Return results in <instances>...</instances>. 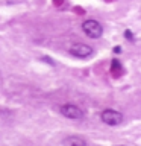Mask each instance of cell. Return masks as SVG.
<instances>
[{
  "instance_id": "1",
  "label": "cell",
  "mask_w": 141,
  "mask_h": 146,
  "mask_svg": "<svg viewBox=\"0 0 141 146\" xmlns=\"http://www.w3.org/2000/svg\"><path fill=\"white\" fill-rule=\"evenodd\" d=\"M82 31L90 38H100L103 34V26L97 20H85L82 23Z\"/></svg>"
},
{
  "instance_id": "2",
  "label": "cell",
  "mask_w": 141,
  "mask_h": 146,
  "mask_svg": "<svg viewBox=\"0 0 141 146\" xmlns=\"http://www.w3.org/2000/svg\"><path fill=\"white\" fill-rule=\"evenodd\" d=\"M68 52L70 55H73L74 58H80V59H85V58H90L91 55L94 53V50L91 46L88 44H84V43H74L70 46V49H68Z\"/></svg>"
},
{
  "instance_id": "3",
  "label": "cell",
  "mask_w": 141,
  "mask_h": 146,
  "mask_svg": "<svg viewBox=\"0 0 141 146\" xmlns=\"http://www.w3.org/2000/svg\"><path fill=\"white\" fill-rule=\"evenodd\" d=\"M59 111L64 117L67 119H71V120H80L82 117H84V111L77 107V105H73V104H64L61 108H59Z\"/></svg>"
},
{
  "instance_id": "4",
  "label": "cell",
  "mask_w": 141,
  "mask_h": 146,
  "mask_svg": "<svg viewBox=\"0 0 141 146\" xmlns=\"http://www.w3.org/2000/svg\"><path fill=\"white\" fill-rule=\"evenodd\" d=\"M100 117H102V122H105L109 126H117L123 122V114L115 110H105L100 114Z\"/></svg>"
},
{
  "instance_id": "5",
  "label": "cell",
  "mask_w": 141,
  "mask_h": 146,
  "mask_svg": "<svg viewBox=\"0 0 141 146\" xmlns=\"http://www.w3.org/2000/svg\"><path fill=\"white\" fill-rule=\"evenodd\" d=\"M64 146H86L85 139H82L79 135H68L62 140Z\"/></svg>"
},
{
  "instance_id": "6",
  "label": "cell",
  "mask_w": 141,
  "mask_h": 146,
  "mask_svg": "<svg viewBox=\"0 0 141 146\" xmlns=\"http://www.w3.org/2000/svg\"><path fill=\"white\" fill-rule=\"evenodd\" d=\"M111 73H112V76H121V73H123V67H121V62L118 61V59H112V62H111Z\"/></svg>"
},
{
  "instance_id": "7",
  "label": "cell",
  "mask_w": 141,
  "mask_h": 146,
  "mask_svg": "<svg viewBox=\"0 0 141 146\" xmlns=\"http://www.w3.org/2000/svg\"><path fill=\"white\" fill-rule=\"evenodd\" d=\"M73 12L77 14V15H84V14H85V9L80 8V6H74V8H73Z\"/></svg>"
},
{
  "instance_id": "8",
  "label": "cell",
  "mask_w": 141,
  "mask_h": 146,
  "mask_svg": "<svg viewBox=\"0 0 141 146\" xmlns=\"http://www.w3.org/2000/svg\"><path fill=\"white\" fill-rule=\"evenodd\" d=\"M125 36H126L127 40H130V41H134V40H135V36H134V32H132V31H129V29H127V31H125Z\"/></svg>"
},
{
  "instance_id": "9",
  "label": "cell",
  "mask_w": 141,
  "mask_h": 146,
  "mask_svg": "<svg viewBox=\"0 0 141 146\" xmlns=\"http://www.w3.org/2000/svg\"><path fill=\"white\" fill-rule=\"evenodd\" d=\"M43 61H45L47 64H50V66H55V62L52 61V59H50L49 56H43Z\"/></svg>"
},
{
  "instance_id": "10",
  "label": "cell",
  "mask_w": 141,
  "mask_h": 146,
  "mask_svg": "<svg viewBox=\"0 0 141 146\" xmlns=\"http://www.w3.org/2000/svg\"><path fill=\"white\" fill-rule=\"evenodd\" d=\"M64 2H65V0H53V5L55 6H61Z\"/></svg>"
},
{
  "instance_id": "11",
  "label": "cell",
  "mask_w": 141,
  "mask_h": 146,
  "mask_svg": "<svg viewBox=\"0 0 141 146\" xmlns=\"http://www.w3.org/2000/svg\"><path fill=\"white\" fill-rule=\"evenodd\" d=\"M114 52H115V53H120V52H121V47H120V46H117V47H114Z\"/></svg>"
},
{
  "instance_id": "12",
  "label": "cell",
  "mask_w": 141,
  "mask_h": 146,
  "mask_svg": "<svg viewBox=\"0 0 141 146\" xmlns=\"http://www.w3.org/2000/svg\"><path fill=\"white\" fill-rule=\"evenodd\" d=\"M105 2H114V0H105Z\"/></svg>"
},
{
  "instance_id": "13",
  "label": "cell",
  "mask_w": 141,
  "mask_h": 146,
  "mask_svg": "<svg viewBox=\"0 0 141 146\" xmlns=\"http://www.w3.org/2000/svg\"><path fill=\"white\" fill-rule=\"evenodd\" d=\"M120 146H126V145H120Z\"/></svg>"
}]
</instances>
